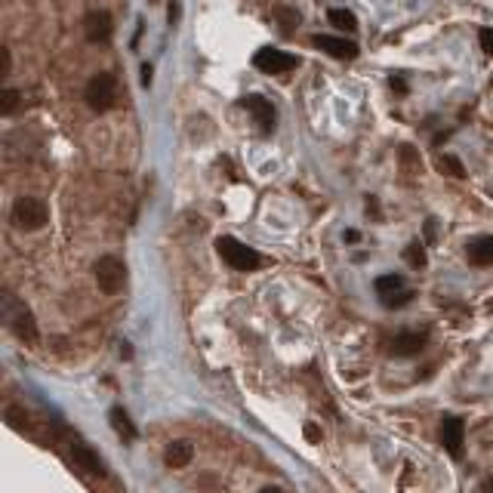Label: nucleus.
<instances>
[{
	"mask_svg": "<svg viewBox=\"0 0 493 493\" xmlns=\"http://www.w3.org/2000/svg\"><path fill=\"white\" fill-rule=\"evenodd\" d=\"M4 321H6V327L16 333V339L25 345H37V321H34V314L31 309L25 305L22 299H16V296L6 290L4 293Z\"/></svg>",
	"mask_w": 493,
	"mask_h": 493,
	"instance_id": "nucleus-1",
	"label": "nucleus"
},
{
	"mask_svg": "<svg viewBox=\"0 0 493 493\" xmlns=\"http://www.w3.org/2000/svg\"><path fill=\"white\" fill-rule=\"evenodd\" d=\"M216 253L222 256V262H228V266L237 268V271H256V268H262V256L253 250V246L241 244L237 237H219V241H216Z\"/></svg>",
	"mask_w": 493,
	"mask_h": 493,
	"instance_id": "nucleus-2",
	"label": "nucleus"
},
{
	"mask_svg": "<svg viewBox=\"0 0 493 493\" xmlns=\"http://www.w3.org/2000/svg\"><path fill=\"white\" fill-rule=\"evenodd\" d=\"M49 219V210L44 201L37 198H28V194H22V198H16L13 203V225L22 228V232H37V228H44Z\"/></svg>",
	"mask_w": 493,
	"mask_h": 493,
	"instance_id": "nucleus-3",
	"label": "nucleus"
},
{
	"mask_svg": "<svg viewBox=\"0 0 493 493\" xmlns=\"http://www.w3.org/2000/svg\"><path fill=\"white\" fill-rule=\"evenodd\" d=\"M93 275H96V287L105 296L121 293L126 284V266L117 256H102L96 262V268H93Z\"/></svg>",
	"mask_w": 493,
	"mask_h": 493,
	"instance_id": "nucleus-4",
	"label": "nucleus"
},
{
	"mask_svg": "<svg viewBox=\"0 0 493 493\" xmlns=\"http://www.w3.org/2000/svg\"><path fill=\"white\" fill-rule=\"evenodd\" d=\"M83 99H87V105L93 108V112H108V108L114 105L117 99V83L112 74H96V78H90L87 90H83Z\"/></svg>",
	"mask_w": 493,
	"mask_h": 493,
	"instance_id": "nucleus-5",
	"label": "nucleus"
},
{
	"mask_svg": "<svg viewBox=\"0 0 493 493\" xmlns=\"http://www.w3.org/2000/svg\"><path fill=\"white\" fill-rule=\"evenodd\" d=\"M253 65H256V71H262V74H280V71H290V68L299 65V59L293 53H284V49L262 47L253 53Z\"/></svg>",
	"mask_w": 493,
	"mask_h": 493,
	"instance_id": "nucleus-6",
	"label": "nucleus"
},
{
	"mask_svg": "<svg viewBox=\"0 0 493 493\" xmlns=\"http://www.w3.org/2000/svg\"><path fill=\"white\" fill-rule=\"evenodd\" d=\"M441 444L453 460H463L465 456V422L460 416H444L441 420Z\"/></svg>",
	"mask_w": 493,
	"mask_h": 493,
	"instance_id": "nucleus-7",
	"label": "nucleus"
},
{
	"mask_svg": "<svg viewBox=\"0 0 493 493\" xmlns=\"http://www.w3.org/2000/svg\"><path fill=\"white\" fill-rule=\"evenodd\" d=\"M83 34H87L90 44H108V40H112V34H114L112 16L102 13V10L90 13L87 19H83Z\"/></svg>",
	"mask_w": 493,
	"mask_h": 493,
	"instance_id": "nucleus-8",
	"label": "nucleus"
},
{
	"mask_svg": "<svg viewBox=\"0 0 493 493\" xmlns=\"http://www.w3.org/2000/svg\"><path fill=\"white\" fill-rule=\"evenodd\" d=\"M311 44L321 49V53L333 56V59H355L358 56V44L345 37H330V34H314Z\"/></svg>",
	"mask_w": 493,
	"mask_h": 493,
	"instance_id": "nucleus-9",
	"label": "nucleus"
},
{
	"mask_svg": "<svg viewBox=\"0 0 493 493\" xmlns=\"http://www.w3.org/2000/svg\"><path fill=\"white\" fill-rule=\"evenodd\" d=\"M244 108H250L253 112V121H256V126L262 133H271L275 130V105H271L268 99H262V96H246L244 99Z\"/></svg>",
	"mask_w": 493,
	"mask_h": 493,
	"instance_id": "nucleus-10",
	"label": "nucleus"
},
{
	"mask_svg": "<svg viewBox=\"0 0 493 493\" xmlns=\"http://www.w3.org/2000/svg\"><path fill=\"white\" fill-rule=\"evenodd\" d=\"M71 456H74V465L83 472H90V475H105V463L99 460V453L93 447H87L83 441H71Z\"/></svg>",
	"mask_w": 493,
	"mask_h": 493,
	"instance_id": "nucleus-11",
	"label": "nucleus"
},
{
	"mask_svg": "<svg viewBox=\"0 0 493 493\" xmlns=\"http://www.w3.org/2000/svg\"><path fill=\"white\" fill-rule=\"evenodd\" d=\"M426 348V333H416V330H404V333L395 336L392 343V355L398 358H410V355H420Z\"/></svg>",
	"mask_w": 493,
	"mask_h": 493,
	"instance_id": "nucleus-12",
	"label": "nucleus"
},
{
	"mask_svg": "<svg viewBox=\"0 0 493 493\" xmlns=\"http://www.w3.org/2000/svg\"><path fill=\"white\" fill-rule=\"evenodd\" d=\"M194 460V444L191 441H173V444H167L164 450V463L170 469H185Z\"/></svg>",
	"mask_w": 493,
	"mask_h": 493,
	"instance_id": "nucleus-13",
	"label": "nucleus"
},
{
	"mask_svg": "<svg viewBox=\"0 0 493 493\" xmlns=\"http://www.w3.org/2000/svg\"><path fill=\"white\" fill-rule=\"evenodd\" d=\"M465 256H469L472 266H493V237H475V241L465 246Z\"/></svg>",
	"mask_w": 493,
	"mask_h": 493,
	"instance_id": "nucleus-14",
	"label": "nucleus"
},
{
	"mask_svg": "<svg viewBox=\"0 0 493 493\" xmlns=\"http://www.w3.org/2000/svg\"><path fill=\"white\" fill-rule=\"evenodd\" d=\"M108 420H112V429L121 435L124 441H136L139 438V432H136V426H133V420L126 416V410L124 407H112V413H108Z\"/></svg>",
	"mask_w": 493,
	"mask_h": 493,
	"instance_id": "nucleus-15",
	"label": "nucleus"
},
{
	"mask_svg": "<svg viewBox=\"0 0 493 493\" xmlns=\"http://www.w3.org/2000/svg\"><path fill=\"white\" fill-rule=\"evenodd\" d=\"M327 19H330V25H333V28L345 31V34H355V31H358V19H355V16L348 13V10H339V6H333V10L327 13Z\"/></svg>",
	"mask_w": 493,
	"mask_h": 493,
	"instance_id": "nucleus-16",
	"label": "nucleus"
},
{
	"mask_svg": "<svg viewBox=\"0 0 493 493\" xmlns=\"http://www.w3.org/2000/svg\"><path fill=\"white\" fill-rule=\"evenodd\" d=\"M401 290H407L401 275H382V278H376V293H379V299H388V296H395V293H401Z\"/></svg>",
	"mask_w": 493,
	"mask_h": 493,
	"instance_id": "nucleus-17",
	"label": "nucleus"
},
{
	"mask_svg": "<svg viewBox=\"0 0 493 493\" xmlns=\"http://www.w3.org/2000/svg\"><path fill=\"white\" fill-rule=\"evenodd\" d=\"M404 262H407L410 268H426V246H422L420 241L407 244V246H404Z\"/></svg>",
	"mask_w": 493,
	"mask_h": 493,
	"instance_id": "nucleus-18",
	"label": "nucleus"
},
{
	"mask_svg": "<svg viewBox=\"0 0 493 493\" xmlns=\"http://www.w3.org/2000/svg\"><path fill=\"white\" fill-rule=\"evenodd\" d=\"M438 170L444 176H453V179H465V167L460 164V158H453V155H441L438 158Z\"/></svg>",
	"mask_w": 493,
	"mask_h": 493,
	"instance_id": "nucleus-19",
	"label": "nucleus"
},
{
	"mask_svg": "<svg viewBox=\"0 0 493 493\" xmlns=\"http://www.w3.org/2000/svg\"><path fill=\"white\" fill-rule=\"evenodd\" d=\"M6 422H10L13 429H19V432H28V413H25L22 407H16V404L6 407Z\"/></svg>",
	"mask_w": 493,
	"mask_h": 493,
	"instance_id": "nucleus-20",
	"label": "nucleus"
},
{
	"mask_svg": "<svg viewBox=\"0 0 493 493\" xmlns=\"http://www.w3.org/2000/svg\"><path fill=\"white\" fill-rule=\"evenodd\" d=\"M16 108H19V90L6 87V90H4V99H0V114L13 117V114H16Z\"/></svg>",
	"mask_w": 493,
	"mask_h": 493,
	"instance_id": "nucleus-21",
	"label": "nucleus"
},
{
	"mask_svg": "<svg viewBox=\"0 0 493 493\" xmlns=\"http://www.w3.org/2000/svg\"><path fill=\"white\" fill-rule=\"evenodd\" d=\"M275 22L280 25V31H293L296 25H299V13H296V10H278Z\"/></svg>",
	"mask_w": 493,
	"mask_h": 493,
	"instance_id": "nucleus-22",
	"label": "nucleus"
},
{
	"mask_svg": "<svg viewBox=\"0 0 493 493\" xmlns=\"http://www.w3.org/2000/svg\"><path fill=\"white\" fill-rule=\"evenodd\" d=\"M410 299H413V290H401V293L388 296V299H382V305H386V309H401V305H407Z\"/></svg>",
	"mask_w": 493,
	"mask_h": 493,
	"instance_id": "nucleus-23",
	"label": "nucleus"
},
{
	"mask_svg": "<svg viewBox=\"0 0 493 493\" xmlns=\"http://www.w3.org/2000/svg\"><path fill=\"white\" fill-rule=\"evenodd\" d=\"M10 71H13V53L10 47H4L0 49V78H10Z\"/></svg>",
	"mask_w": 493,
	"mask_h": 493,
	"instance_id": "nucleus-24",
	"label": "nucleus"
},
{
	"mask_svg": "<svg viewBox=\"0 0 493 493\" xmlns=\"http://www.w3.org/2000/svg\"><path fill=\"white\" fill-rule=\"evenodd\" d=\"M398 155L404 158L407 167H416V164H420V155H416V148H410V145H401V148H398Z\"/></svg>",
	"mask_w": 493,
	"mask_h": 493,
	"instance_id": "nucleus-25",
	"label": "nucleus"
},
{
	"mask_svg": "<svg viewBox=\"0 0 493 493\" xmlns=\"http://www.w3.org/2000/svg\"><path fill=\"white\" fill-rule=\"evenodd\" d=\"M481 47L487 56H493V28H481Z\"/></svg>",
	"mask_w": 493,
	"mask_h": 493,
	"instance_id": "nucleus-26",
	"label": "nucleus"
},
{
	"mask_svg": "<svg viewBox=\"0 0 493 493\" xmlns=\"http://www.w3.org/2000/svg\"><path fill=\"white\" fill-rule=\"evenodd\" d=\"M426 244H438V222L426 219Z\"/></svg>",
	"mask_w": 493,
	"mask_h": 493,
	"instance_id": "nucleus-27",
	"label": "nucleus"
},
{
	"mask_svg": "<svg viewBox=\"0 0 493 493\" xmlns=\"http://www.w3.org/2000/svg\"><path fill=\"white\" fill-rule=\"evenodd\" d=\"M151 78H155V68H151V62H145V65H142V83L148 87Z\"/></svg>",
	"mask_w": 493,
	"mask_h": 493,
	"instance_id": "nucleus-28",
	"label": "nucleus"
},
{
	"mask_svg": "<svg viewBox=\"0 0 493 493\" xmlns=\"http://www.w3.org/2000/svg\"><path fill=\"white\" fill-rule=\"evenodd\" d=\"M392 90L398 93V96H404V93H407V83H404V78H392Z\"/></svg>",
	"mask_w": 493,
	"mask_h": 493,
	"instance_id": "nucleus-29",
	"label": "nucleus"
},
{
	"mask_svg": "<svg viewBox=\"0 0 493 493\" xmlns=\"http://www.w3.org/2000/svg\"><path fill=\"white\" fill-rule=\"evenodd\" d=\"M305 438H309V441H318V438H321V429H318V426H305Z\"/></svg>",
	"mask_w": 493,
	"mask_h": 493,
	"instance_id": "nucleus-30",
	"label": "nucleus"
},
{
	"mask_svg": "<svg viewBox=\"0 0 493 493\" xmlns=\"http://www.w3.org/2000/svg\"><path fill=\"white\" fill-rule=\"evenodd\" d=\"M179 22V4H170V25Z\"/></svg>",
	"mask_w": 493,
	"mask_h": 493,
	"instance_id": "nucleus-31",
	"label": "nucleus"
},
{
	"mask_svg": "<svg viewBox=\"0 0 493 493\" xmlns=\"http://www.w3.org/2000/svg\"><path fill=\"white\" fill-rule=\"evenodd\" d=\"M358 241H361V234L355 232V228H348V232H345V244H358Z\"/></svg>",
	"mask_w": 493,
	"mask_h": 493,
	"instance_id": "nucleus-32",
	"label": "nucleus"
},
{
	"mask_svg": "<svg viewBox=\"0 0 493 493\" xmlns=\"http://www.w3.org/2000/svg\"><path fill=\"white\" fill-rule=\"evenodd\" d=\"M481 493H493V478H484L481 481Z\"/></svg>",
	"mask_w": 493,
	"mask_h": 493,
	"instance_id": "nucleus-33",
	"label": "nucleus"
},
{
	"mask_svg": "<svg viewBox=\"0 0 493 493\" xmlns=\"http://www.w3.org/2000/svg\"><path fill=\"white\" fill-rule=\"evenodd\" d=\"M259 493H284V490H280V487H262Z\"/></svg>",
	"mask_w": 493,
	"mask_h": 493,
	"instance_id": "nucleus-34",
	"label": "nucleus"
}]
</instances>
